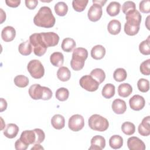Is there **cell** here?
<instances>
[{
    "instance_id": "6da1fadb",
    "label": "cell",
    "mask_w": 150,
    "mask_h": 150,
    "mask_svg": "<svg viewBox=\"0 0 150 150\" xmlns=\"http://www.w3.org/2000/svg\"><path fill=\"white\" fill-rule=\"evenodd\" d=\"M55 22L56 19L51 9L46 6L41 7L33 18V23L35 25L45 28L53 27Z\"/></svg>"
},
{
    "instance_id": "7a4b0ae2",
    "label": "cell",
    "mask_w": 150,
    "mask_h": 150,
    "mask_svg": "<svg viewBox=\"0 0 150 150\" xmlns=\"http://www.w3.org/2000/svg\"><path fill=\"white\" fill-rule=\"evenodd\" d=\"M87 57L88 52L86 49L83 47L75 48L73 52L72 58L70 61L71 67L75 71L81 70Z\"/></svg>"
},
{
    "instance_id": "3957f363",
    "label": "cell",
    "mask_w": 150,
    "mask_h": 150,
    "mask_svg": "<svg viewBox=\"0 0 150 150\" xmlns=\"http://www.w3.org/2000/svg\"><path fill=\"white\" fill-rule=\"evenodd\" d=\"M29 94L33 100H48L52 97V91L49 87L35 84L29 87Z\"/></svg>"
},
{
    "instance_id": "277c9868",
    "label": "cell",
    "mask_w": 150,
    "mask_h": 150,
    "mask_svg": "<svg viewBox=\"0 0 150 150\" xmlns=\"http://www.w3.org/2000/svg\"><path fill=\"white\" fill-rule=\"evenodd\" d=\"M89 127L93 130L103 132L106 131L109 127L108 120L98 114H93L88 119Z\"/></svg>"
},
{
    "instance_id": "5b68a950",
    "label": "cell",
    "mask_w": 150,
    "mask_h": 150,
    "mask_svg": "<svg viewBox=\"0 0 150 150\" xmlns=\"http://www.w3.org/2000/svg\"><path fill=\"white\" fill-rule=\"evenodd\" d=\"M29 41L33 47V52L38 56H43L46 52L47 47L43 42L40 33H35L29 36Z\"/></svg>"
},
{
    "instance_id": "8992f818",
    "label": "cell",
    "mask_w": 150,
    "mask_h": 150,
    "mask_svg": "<svg viewBox=\"0 0 150 150\" xmlns=\"http://www.w3.org/2000/svg\"><path fill=\"white\" fill-rule=\"evenodd\" d=\"M27 69L31 76L36 79L42 78L45 74L44 67L39 60H30L28 64Z\"/></svg>"
},
{
    "instance_id": "52a82bcc",
    "label": "cell",
    "mask_w": 150,
    "mask_h": 150,
    "mask_svg": "<svg viewBox=\"0 0 150 150\" xmlns=\"http://www.w3.org/2000/svg\"><path fill=\"white\" fill-rule=\"evenodd\" d=\"M79 83L83 88L91 92L96 91L100 85V83L90 75L82 76L79 80Z\"/></svg>"
},
{
    "instance_id": "ba28073f",
    "label": "cell",
    "mask_w": 150,
    "mask_h": 150,
    "mask_svg": "<svg viewBox=\"0 0 150 150\" xmlns=\"http://www.w3.org/2000/svg\"><path fill=\"white\" fill-rule=\"evenodd\" d=\"M69 128L73 131H79L84 126V120L82 115L74 114L70 117L68 122Z\"/></svg>"
},
{
    "instance_id": "9c48e42d",
    "label": "cell",
    "mask_w": 150,
    "mask_h": 150,
    "mask_svg": "<svg viewBox=\"0 0 150 150\" xmlns=\"http://www.w3.org/2000/svg\"><path fill=\"white\" fill-rule=\"evenodd\" d=\"M43 43L47 47L56 46L59 41V35L53 32L40 33Z\"/></svg>"
},
{
    "instance_id": "30bf717a",
    "label": "cell",
    "mask_w": 150,
    "mask_h": 150,
    "mask_svg": "<svg viewBox=\"0 0 150 150\" xmlns=\"http://www.w3.org/2000/svg\"><path fill=\"white\" fill-rule=\"evenodd\" d=\"M102 14V6L98 4H93L88 11L87 16L90 21L92 22H96L101 18Z\"/></svg>"
},
{
    "instance_id": "8fae6325",
    "label": "cell",
    "mask_w": 150,
    "mask_h": 150,
    "mask_svg": "<svg viewBox=\"0 0 150 150\" xmlns=\"http://www.w3.org/2000/svg\"><path fill=\"white\" fill-rule=\"evenodd\" d=\"M19 139L28 146L30 144H35L37 139L36 131L35 129L25 130L22 132Z\"/></svg>"
},
{
    "instance_id": "7c38bea8",
    "label": "cell",
    "mask_w": 150,
    "mask_h": 150,
    "mask_svg": "<svg viewBox=\"0 0 150 150\" xmlns=\"http://www.w3.org/2000/svg\"><path fill=\"white\" fill-rule=\"evenodd\" d=\"M129 104L131 109L135 111H139L144 107L145 100L142 96L136 94L129 99Z\"/></svg>"
},
{
    "instance_id": "4fadbf2b",
    "label": "cell",
    "mask_w": 150,
    "mask_h": 150,
    "mask_svg": "<svg viewBox=\"0 0 150 150\" xmlns=\"http://www.w3.org/2000/svg\"><path fill=\"white\" fill-rule=\"evenodd\" d=\"M127 146L130 150H144L146 148L144 142L137 137H129L127 140Z\"/></svg>"
},
{
    "instance_id": "5bb4252c",
    "label": "cell",
    "mask_w": 150,
    "mask_h": 150,
    "mask_svg": "<svg viewBox=\"0 0 150 150\" xmlns=\"http://www.w3.org/2000/svg\"><path fill=\"white\" fill-rule=\"evenodd\" d=\"M105 139L101 135L94 136L91 139V146L88 149L101 150L105 148Z\"/></svg>"
},
{
    "instance_id": "9a60e30c",
    "label": "cell",
    "mask_w": 150,
    "mask_h": 150,
    "mask_svg": "<svg viewBox=\"0 0 150 150\" xmlns=\"http://www.w3.org/2000/svg\"><path fill=\"white\" fill-rule=\"evenodd\" d=\"M140 24L130 21H127L124 25V32L129 36H134L138 33L139 30Z\"/></svg>"
},
{
    "instance_id": "2e32d148",
    "label": "cell",
    "mask_w": 150,
    "mask_h": 150,
    "mask_svg": "<svg viewBox=\"0 0 150 150\" xmlns=\"http://www.w3.org/2000/svg\"><path fill=\"white\" fill-rule=\"evenodd\" d=\"M16 36V30L15 28L11 26L5 27L1 32V38L6 42L12 41Z\"/></svg>"
},
{
    "instance_id": "e0dca14e",
    "label": "cell",
    "mask_w": 150,
    "mask_h": 150,
    "mask_svg": "<svg viewBox=\"0 0 150 150\" xmlns=\"http://www.w3.org/2000/svg\"><path fill=\"white\" fill-rule=\"evenodd\" d=\"M149 122H150V117L149 116L144 117L142 119L141 123L139 125L138 128V132L141 135L144 136V137L149 135V134H150Z\"/></svg>"
},
{
    "instance_id": "ac0fdd59",
    "label": "cell",
    "mask_w": 150,
    "mask_h": 150,
    "mask_svg": "<svg viewBox=\"0 0 150 150\" xmlns=\"http://www.w3.org/2000/svg\"><path fill=\"white\" fill-rule=\"evenodd\" d=\"M113 111L117 114H124L127 110V105L123 100L117 98L115 99L111 105Z\"/></svg>"
},
{
    "instance_id": "d6986e66",
    "label": "cell",
    "mask_w": 150,
    "mask_h": 150,
    "mask_svg": "<svg viewBox=\"0 0 150 150\" xmlns=\"http://www.w3.org/2000/svg\"><path fill=\"white\" fill-rule=\"evenodd\" d=\"M105 54V49L101 45L94 46L91 50V56L95 60H100L103 59Z\"/></svg>"
},
{
    "instance_id": "ffe728a7",
    "label": "cell",
    "mask_w": 150,
    "mask_h": 150,
    "mask_svg": "<svg viewBox=\"0 0 150 150\" xmlns=\"http://www.w3.org/2000/svg\"><path fill=\"white\" fill-rule=\"evenodd\" d=\"M19 130V127L15 124H8L4 131V135L8 138H13L17 135Z\"/></svg>"
},
{
    "instance_id": "44dd1931",
    "label": "cell",
    "mask_w": 150,
    "mask_h": 150,
    "mask_svg": "<svg viewBox=\"0 0 150 150\" xmlns=\"http://www.w3.org/2000/svg\"><path fill=\"white\" fill-rule=\"evenodd\" d=\"M52 127L56 129H61L64 127L65 120L63 115L60 114H55L51 119Z\"/></svg>"
},
{
    "instance_id": "7402d4cb",
    "label": "cell",
    "mask_w": 150,
    "mask_h": 150,
    "mask_svg": "<svg viewBox=\"0 0 150 150\" xmlns=\"http://www.w3.org/2000/svg\"><path fill=\"white\" fill-rule=\"evenodd\" d=\"M121 24L118 20L112 19L109 22L107 26L108 32L111 35H117L121 31Z\"/></svg>"
},
{
    "instance_id": "603a6c76",
    "label": "cell",
    "mask_w": 150,
    "mask_h": 150,
    "mask_svg": "<svg viewBox=\"0 0 150 150\" xmlns=\"http://www.w3.org/2000/svg\"><path fill=\"white\" fill-rule=\"evenodd\" d=\"M50 61L53 66L61 67L64 63V56L61 52H54L50 56Z\"/></svg>"
},
{
    "instance_id": "cb8c5ba5",
    "label": "cell",
    "mask_w": 150,
    "mask_h": 150,
    "mask_svg": "<svg viewBox=\"0 0 150 150\" xmlns=\"http://www.w3.org/2000/svg\"><path fill=\"white\" fill-rule=\"evenodd\" d=\"M132 92V86L127 83H122L118 87V95L122 97L125 98L128 97Z\"/></svg>"
},
{
    "instance_id": "d4e9b609",
    "label": "cell",
    "mask_w": 150,
    "mask_h": 150,
    "mask_svg": "<svg viewBox=\"0 0 150 150\" xmlns=\"http://www.w3.org/2000/svg\"><path fill=\"white\" fill-rule=\"evenodd\" d=\"M121 5L117 1L111 2L106 8L107 13L111 16H115L117 15L120 12Z\"/></svg>"
},
{
    "instance_id": "484cf974",
    "label": "cell",
    "mask_w": 150,
    "mask_h": 150,
    "mask_svg": "<svg viewBox=\"0 0 150 150\" xmlns=\"http://www.w3.org/2000/svg\"><path fill=\"white\" fill-rule=\"evenodd\" d=\"M57 77L62 81H67L70 79V71L67 67L61 66L57 70Z\"/></svg>"
},
{
    "instance_id": "4316f807",
    "label": "cell",
    "mask_w": 150,
    "mask_h": 150,
    "mask_svg": "<svg viewBox=\"0 0 150 150\" xmlns=\"http://www.w3.org/2000/svg\"><path fill=\"white\" fill-rule=\"evenodd\" d=\"M76 43L74 40L70 38H66L64 39L62 43V49L66 52H70L76 47Z\"/></svg>"
},
{
    "instance_id": "83f0119b",
    "label": "cell",
    "mask_w": 150,
    "mask_h": 150,
    "mask_svg": "<svg viewBox=\"0 0 150 150\" xmlns=\"http://www.w3.org/2000/svg\"><path fill=\"white\" fill-rule=\"evenodd\" d=\"M109 145L112 149H119L123 145V138L120 135H114L109 139Z\"/></svg>"
},
{
    "instance_id": "f1b7e54d",
    "label": "cell",
    "mask_w": 150,
    "mask_h": 150,
    "mask_svg": "<svg viewBox=\"0 0 150 150\" xmlns=\"http://www.w3.org/2000/svg\"><path fill=\"white\" fill-rule=\"evenodd\" d=\"M19 52L23 55V56H28L29 55L32 51V45L29 41V40H27L24 42L21 43L18 47Z\"/></svg>"
},
{
    "instance_id": "f546056e",
    "label": "cell",
    "mask_w": 150,
    "mask_h": 150,
    "mask_svg": "<svg viewBox=\"0 0 150 150\" xmlns=\"http://www.w3.org/2000/svg\"><path fill=\"white\" fill-rule=\"evenodd\" d=\"M102 96L107 99L111 98L115 94V86L111 83H107L103 87L101 91Z\"/></svg>"
},
{
    "instance_id": "4dcf8cb0",
    "label": "cell",
    "mask_w": 150,
    "mask_h": 150,
    "mask_svg": "<svg viewBox=\"0 0 150 150\" xmlns=\"http://www.w3.org/2000/svg\"><path fill=\"white\" fill-rule=\"evenodd\" d=\"M90 75L97 81L100 84L103 83L105 79V74L103 70L99 68H96L93 69L91 72Z\"/></svg>"
},
{
    "instance_id": "1f68e13d",
    "label": "cell",
    "mask_w": 150,
    "mask_h": 150,
    "mask_svg": "<svg viewBox=\"0 0 150 150\" xmlns=\"http://www.w3.org/2000/svg\"><path fill=\"white\" fill-rule=\"evenodd\" d=\"M56 13L60 16H65L68 11V6L64 2H59L54 5Z\"/></svg>"
},
{
    "instance_id": "d6a6232c",
    "label": "cell",
    "mask_w": 150,
    "mask_h": 150,
    "mask_svg": "<svg viewBox=\"0 0 150 150\" xmlns=\"http://www.w3.org/2000/svg\"><path fill=\"white\" fill-rule=\"evenodd\" d=\"M141 15L137 9L128 12L125 14V19L127 21H130L141 23Z\"/></svg>"
},
{
    "instance_id": "836d02e7",
    "label": "cell",
    "mask_w": 150,
    "mask_h": 150,
    "mask_svg": "<svg viewBox=\"0 0 150 150\" xmlns=\"http://www.w3.org/2000/svg\"><path fill=\"white\" fill-rule=\"evenodd\" d=\"M15 84L20 88H23L26 87L29 83V79L24 75H18L16 76L13 80Z\"/></svg>"
},
{
    "instance_id": "e575fe53",
    "label": "cell",
    "mask_w": 150,
    "mask_h": 150,
    "mask_svg": "<svg viewBox=\"0 0 150 150\" xmlns=\"http://www.w3.org/2000/svg\"><path fill=\"white\" fill-rule=\"evenodd\" d=\"M127 71L123 68H118L114 71L113 77L116 81L121 82L124 81L127 79Z\"/></svg>"
},
{
    "instance_id": "d590c367",
    "label": "cell",
    "mask_w": 150,
    "mask_h": 150,
    "mask_svg": "<svg viewBox=\"0 0 150 150\" xmlns=\"http://www.w3.org/2000/svg\"><path fill=\"white\" fill-rule=\"evenodd\" d=\"M121 130L125 135H131L135 131V126L131 122H124L121 125Z\"/></svg>"
},
{
    "instance_id": "8d00e7d4",
    "label": "cell",
    "mask_w": 150,
    "mask_h": 150,
    "mask_svg": "<svg viewBox=\"0 0 150 150\" xmlns=\"http://www.w3.org/2000/svg\"><path fill=\"white\" fill-rule=\"evenodd\" d=\"M150 36L143 40L139 45V50L144 55H149L150 54Z\"/></svg>"
},
{
    "instance_id": "74e56055",
    "label": "cell",
    "mask_w": 150,
    "mask_h": 150,
    "mask_svg": "<svg viewBox=\"0 0 150 150\" xmlns=\"http://www.w3.org/2000/svg\"><path fill=\"white\" fill-rule=\"evenodd\" d=\"M55 96L58 100L64 101L69 98V91L66 88L60 87L56 90Z\"/></svg>"
},
{
    "instance_id": "f35d334b",
    "label": "cell",
    "mask_w": 150,
    "mask_h": 150,
    "mask_svg": "<svg viewBox=\"0 0 150 150\" xmlns=\"http://www.w3.org/2000/svg\"><path fill=\"white\" fill-rule=\"evenodd\" d=\"M88 2V0H73L72 6L76 11L82 12L85 9Z\"/></svg>"
},
{
    "instance_id": "ab89813d",
    "label": "cell",
    "mask_w": 150,
    "mask_h": 150,
    "mask_svg": "<svg viewBox=\"0 0 150 150\" xmlns=\"http://www.w3.org/2000/svg\"><path fill=\"white\" fill-rule=\"evenodd\" d=\"M137 87L140 91L146 93L149 89V82L145 79H140L137 82Z\"/></svg>"
},
{
    "instance_id": "60d3db41",
    "label": "cell",
    "mask_w": 150,
    "mask_h": 150,
    "mask_svg": "<svg viewBox=\"0 0 150 150\" xmlns=\"http://www.w3.org/2000/svg\"><path fill=\"white\" fill-rule=\"evenodd\" d=\"M149 67H150V59H148L141 63L140 67H139L141 73L144 75L149 76L150 74Z\"/></svg>"
},
{
    "instance_id": "b9f144b4",
    "label": "cell",
    "mask_w": 150,
    "mask_h": 150,
    "mask_svg": "<svg viewBox=\"0 0 150 150\" xmlns=\"http://www.w3.org/2000/svg\"><path fill=\"white\" fill-rule=\"evenodd\" d=\"M135 9H136V5L133 1H125L122 6V11L125 14Z\"/></svg>"
},
{
    "instance_id": "7bdbcfd3",
    "label": "cell",
    "mask_w": 150,
    "mask_h": 150,
    "mask_svg": "<svg viewBox=\"0 0 150 150\" xmlns=\"http://www.w3.org/2000/svg\"><path fill=\"white\" fill-rule=\"evenodd\" d=\"M139 9L140 11L144 13H148L150 12V1L143 0L139 2Z\"/></svg>"
},
{
    "instance_id": "ee69618b",
    "label": "cell",
    "mask_w": 150,
    "mask_h": 150,
    "mask_svg": "<svg viewBox=\"0 0 150 150\" xmlns=\"http://www.w3.org/2000/svg\"><path fill=\"white\" fill-rule=\"evenodd\" d=\"M29 146L25 145L20 139H18L15 143V148L16 150H25Z\"/></svg>"
},
{
    "instance_id": "f6af8a7d",
    "label": "cell",
    "mask_w": 150,
    "mask_h": 150,
    "mask_svg": "<svg viewBox=\"0 0 150 150\" xmlns=\"http://www.w3.org/2000/svg\"><path fill=\"white\" fill-rule=\"evenodd\" d=\"M25 3L26 6L28 9H34L36 7L38 4V1L36 0H25Z\"/></svg>"
},
{
    "instance_id": "bcb514c9",
    "label": "cell",
    "mask_w": 150,
    "mask_h": 150,
    "mask_svg": "<svg viewBox=\"0 0 150 150\" xmlns=\"http://www.w3.org/2000/svg\"><path fill=\"white\" fill-rule=\"evenodd\" d=\"M5 3L8 6L12 8L18 7L21 4L20 0H6L5 1Z\"/></svg>"
},
{
    "instance_id": "7dc6e473",
    "label": "cell",
    "mask_w": 150,
    "mask_h": 150,
    "mask_svg": "<svg viewBox=\"0 0 150 150\" xmlns=\"http://www.w3.org/2000/svg\"><path fill=\"white\" fill-rule=\"evenodd\" d=\"M7 108V102L3 98H1V108L0 111L2 112L5 111Z\"/></svg>"
},
{
    "instance_id": "c3c4849f",
    "label": "cell",
    "mask_w": 150,
    "mask_h": 150,
    "mask_svg": "<svg viewBox=\"0 0 150 150\" xmlns=\"http://www.w3.org/2000/svg\"><path fill=\"white\" fill-rule=\"evenodd\" d=\"M107 2V1H103V0H93V4H98L99 5H100L101 6H103L104 5V4Z\"/></svg>"
},
{
    "instance_id": "681fc988",
    "label": "cell",
    "mask_w": 150,
    "mask_h": 150,
    "mask_svg": "<svg viewBox=\"0 0 150 150\" xmlns=\"http://www.w3.org/2000/svg\"><path fill=\"white\" fill-rule=\"evenodd\" d=\"M0 10H1V23H2L5 21V19H6V13L2 10V8H1Z\"/></svg>"
},
{
    "instance_id": "f907efd6",
    "label": "cell",
    "mask_w": 150,
    "mask_h": 150,
    "mask_svg": "<svg viewBox=\"0 0 150 150\" xmlns=\"http://www.w3.org/2000/svg\"><path fill=\"white\" fill-rule=\"evenodd\" d=\"M33 149H44V148L40 145V144H35L34 146L31 148V150Z\"/></svg>"
},
{
    "instance_id": "816d5d0a",
    "label": "cell",
    "mask_w": 150,
    "mask_h": 150,
    "mask_svg": "<svg viewBox=\"0 0 150 150\" xmlns=\"http://www.w3.org/2000/svg\"><path fill=\"white\" fill-rule=\"evenodd\" d=\"M149 16H148L147 18H146V22H145V25H146V28H147V29H148V30H149L150 29H149V27L148 26V24H149Z\"/></svg>"
},
{
    "instance_id": "f5cc1de1",
    "label": "cell",
    "mask_w": 150,
    "mask_h": 150,
    "mask_svg": "<svg viewBox=\"0 0 150 150\" xmlns=\"http://www.w3.org/2000/svg\"><path fill=\"white\" fill-rule=\"evenodd\" d=\"M1 121H2V125H1V129L2 130V129H4V128H5V122H4V120H3V119L2 118V117H1Z\"/></svg>"
}]
</instances>
